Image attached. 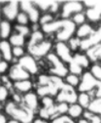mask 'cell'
<instances>
[{"label":"cell","mask_w":101,"mask_h":123,"mask_svg":"<svg viewBox=\"0 0 101 123\" xmlns=\"http://www.w3.org/2000/svg\"><path fill=\"white\" fill-rule=\"evenodd\" d=\"M55 54L58 56L65 64L70 65L73 62L74 56L71 55V49L65 42H57L55 45Z\"/></svg>","instance_id":"12"},{"label":"cell","mask_w":101,"mask_h":123,"mask_svg":"<svg viewBox=\"0 0 101 123\" xmlns=\"http://www.w3.org/2000/svg\"><path fill=\"white\" fill-rule=\"evenodd\" d=\"M14 88L19 93H29V91L32 88V82L30 80H22L14 83Z\"/></svg>","instance_id":"20"},{"label":"cell","mask_w":101,"mask_h":123,"mask_svg":"<svg viewBox=\"0 0 101 123\" xmlns=\"http://www.w3.org/2000/svg\"><path fill=\"white\" fill-rule=\"evenodd\" d=\"M47 58H48V61L51 65V67H50L51 73L53 74L54 76H58L60 78L66 77L68 75L69 68L66 67L64 62L54 53H50L47 56Z\"/></svg>","instance_id":"6"},{"label":"cell","mask_w":101,"mask_h":123,"mask_svg":"<svg viewBox=\"0 0 101 123\" xmlns=\"http://www.w3.org/2000/svg\"><path fill=\"white\" fill-rule=\"evenodd\" d=\"M32 123H49V122L47 121V119H44V118L39 117V118L34 119V120L32 121Z\"/></svg>","instance_id":"42"},{"label":"cell","mask_w":101,"mask_h":123,"mask_svg":"<svg viewBox=\"0 0 101 123\" xmlns=\"http://www.w3.org/2000/svg\"><path fill=\"white\" fill-rule=\"evenodd\" d=\"M73 62L76 63L77 65H79L80 67H82L83 68H86L90 66V59L86 55H83V54H75L74 55V59Z\"/></svg>","instance_id":"25"},{"label":"cell","mask_w":101,"mask_h":123,"mask_svg":"<svg viewBox=\"0 0 101 123\" xmlns=\"http://www.w3.org/2000/svg\"><path fill=\"white\" fill-rule=\"evenodd\" d=\"M39 115L41 118L44 119H49L53 116H55L57 114L56 111V105H54L53 99L51 97H43L42 99V107L40 109Z\"/></svg>","instance_id":"8"},{"label":"cell","mask_w":101,"mask_h":123,"mask_svg":"<svg viewBox=\"0 0 101 123\" xmlns=\"http://www.w3.org/2000/svg\"><path fill=\"white\" fill-rule=\"evenodd\" d=\"M90 72L97 80L101 81V65H98V64L93 65L90 68Z\"/></svg>","instance_id":"34"},{"label":"cell","mask_w":101,"mask_h":123,"mask_svg":"<svg viewBox=\"0 0 101 123\" xmlns=\"http://www.w3.org/2000/svg\"><path fill=\"white\" fill-rule=\"evenodd\" d=\"M8 123H21V122L18 121V120H16V119H11V120L8 121Z\"/></svg>","instance_id":"44"},{"label":"cell","mask_w":101,"mask_h":123,"mask_svg":"<svg viewBox=\"0 0 101 123\" xmlns=\"http://www.w3.org/2000/svg\"><path fill=\"white\" fill-rule=\"evenodd\" d=\"M67 113L71 118H79L84 114V107L79 104H72L69 105Z\"/></svg>","instance_id":"23"},{"label":"cell","mask_w":101,"mask_h":123,"mask_svg":"<svg viewBox=\"0 0 101 123\" xmlns=\"http://www.w3.org/2000/svg\"><path fill=\"white\" fill-rule=\"evenodd\" d=\"M15 29H16V32L18 33H21L22 34L23 36H27L30 34V30H29V27H27L26 25H18L15 26ZM31 35V34H30Z\"/></svg>","instance_id":"36"},{"label":"cell","mask_w":101,"mask_h":123,"mask_svg":"<svg viewBox=\"0 0 101 123\" xmlns=\"http://www.w3.org/2000/svg\"><path fill=\"white\" fill-rule=\"evenodd\" d=\"M0 50H1V54L3 57V60L6 62H11L13 59V49L11 47V43L9 41L3 40L0 43Z\"/></svg>","instance_id":"19"},{"label":"cell","mask_w":101,"mask_h":123,"mask_svg":"<svg viewBox=\"0 0 101 123\" xmlns=\"http://www.w3.org/2000/svg\"><path fill=\"white\" fill-rule=\"evenodd\" d=\"M20 7L22 12L26 13L29 17L30 22L37 23L40 21V12L39 9L35 6V4L31 1H20Z\"/></svg>","instance_id":"10"},{"label":"cell","mask_w":101,"mask_h":123,"mask_svg":"<svg viewBox=\"0 0 101 123\" xmlns=\"http://www.w3.org/2000/svg\"><path fill=\"white\" fill-rule=\"evenodd\" d=\"M9 42L11 43V45L14 46V47H22L25 43V36H23L21 33L15 32L10 36Z\"/></svg>","instance_id":"24"},{"label":"cell","mask_w":101,"mask_h":123,"mask_svg":"<svg viewBox=\"0 0 101 123\" xmlns=\"http://www.w3.org/2000/svg\"><path fill=\"white\" fill-rule=\"evenodd\" d=\"M85 19H86V16H85V14H84L83 12L81 13H78L76 15H74L73 16V21L75 23V25H82L84 24H85Z\"/></svg>","instance_id":"33"},{"label":"cell","mask_w":101,"mask_h":123,"mask_svg":"<svg viewBox=\"0 0 101 123\" xmlns=\"http://www.w3.org/2000/svg\"><path fill=\"white\" fill-rule=\"evenodd\" d=\"M20 2L19 1H10L2 8V14L7 21H13L17 19L19 15Z\"/></svg>","instance_id":"13"},{"label":"cell","mask_w":101,"mask_h":123,"mask_svg":"<svg viewBox=\"0 0 101 123\" xmlns=\"http://www.w3.org/2000/svg\"><path fill=\"white\" fill-rule=\"evenodd\" d=\"M68 109H69V105L66 103H58L56 105V111H57V114L58 115L68 112Z\"/></svg>","instance_id":"37"},{"label":"cell","mask_w":101,"mask_h":123,"mask_svg":"<svg viewBox=\"0 0 101 123\" xmlns=\"http://www.w3.org/2000/svg\"><path fill=\"white\" fill-rule=\"evenodd\" d=\"M13 55L16 58H22L24 56V50L22 47H13Z\"/></svg>","instance_id":"40"},{"label":"cell","mask_w":101,"mask_h":123,"mask_svg":"<svg viewBox=\"0 0 101 123\" xmlns=\"http://www.w3.org/2000/svg\"><path fill=\"white\" fill-rule=\"evenodd\" d=\"M9 77L10 79L14 80L15 82L22 81V80H28L30 77V73L26 71L19 63L12 66V68L9 70Z\"/></svg>","instance_id":"11"},{"label":"cell","mask_w":101,"mask_h":123,"mask_svg":"<svg viewBox=\"0 0 101 123\" xmlns=\"http://www.w3.org/2000/svg\"><path fill=\"white\" fill-rule=\"evenodd\" d=\"M65 80H66V84L72 86V87H79L80 83H81V79L79 77V75L77 74H73V73H70L68 74L66 77H65Z\"/></svg>","instance_id":"30"},{"label":"cell","mask_w":101,"mask_h":123,"mask_svg":"<svg viewBox=\"0 0 101 123\" xmlns=\"http://www.w3.org/2000/svg\"><path fill=\"white\" fill-rule=\"evenodd\" d=\"M19 64L30 74H35L38 72V66L35 59L31 55H24L19 60Z\"/></svg>","instance_id":"15"},{"label":"cell","mask_w":101,"mask_h":123,"mask_svg":"<svg viewBox=\"0 0 101 123\" xmlns=\"http://www.w3.org/2000/svg\"><path fill=\"white\" fill-rule=\"evenodd\" d=\"M78 123H101V117L100 115H97L88 111L84 112L83 118H81Z\"/></svg>","instance_id":"21"},{"label":"cell","mask_w":101,"mask_h":123,"mask_svg":"<svg viewBox=\"0 0 101 123\" xmlns=\"http://www.w3.org/2000/svg\"><path fill=\"white\" fill-rule=\"evenodd\" d=\"M5 111L13 119H16L21 123H30L33 119L34 111L26 107L24 105H21L16 102H9L5 106Z\"/></svg>","instance_id":"4"},{"label":"cell","mask_w":101,"mask_h":123,"mask_svg":"<svg viewBox=\"0 0 101 123\" xmlns=\"http://www.w3.org/2000/svg\"><path fill=\"white\" fill-rule=\"evenodd\" d=\"M78 94L74 87L68 84H64V86L60 89L58 94L56 95V101L58 103H66V104H76L78 101Z\"/></svg>","instance_id":"7"},{"label":"cell","mask_w":101,"mask_h":123,"mask_svg":"<svg viewBox=\"0 0 101 123\" xmlns=\"http://www.w3.org/2000/svg\"><path fill=\"white\" fill-rule=\"evenodd\" d=\"M88 110L92 113L101 115V97H96L95 99H93L89 105Z\"/></svg>","instance_id":"27"},{"label":"cell","mask_w":101,"mask_h":123,"mask_svg":"<svg viewBox=\"0 0 101 123\" xmlns=\"http://www.w3.org/2000/svg\"><path fill=\"white\" fill-rule=\"evenodd\" d=\"M23 103L26 107L34 111L38 107V95L36 93H33V92H29V93L24 95Z\"/></svg>","instance_id":"18"},{"label":"cell","mask_w":101,"mask_h":123,"mask_svg":"<svg viewBox=\"0 0 101 123\" xmlns=\"http://www.w3.org/2000/svg\"><path fill=\"white\" fill-rule=\"evenodd\" d=\"M101 43V26L94 31V33L90 36L89 38L81 40V45H80V48L81 50H85L88 51L89 49H90L93 46L97 45Z\"/></svg>","instance_id":"14"},{"label":"cell","mask_w":101,"mask_h":123,"mask_svg":"<svg viewBox=\"0 0 101 123\" xmlns=\"http://www.w3.org/2000/svg\"><path fill=\"white\" fill-rule=\"evenodd\" d=\"M91 96L89 93H80L78 96V103L81 106H83L84 109H88L89 105L91 103Z\"/></svg>","instance_id":"29"},{"label":"cell","mask_w":101,"mask_h":123,"mask_svg":"<svg viewBox=\"0 0 101 123\" xmlns=\"http://www.w3.org/2000/svg\"><path fill=\"white\" fill-rule=\"evenodd\" d=\"M52 123H75L73 118H71L69 115H65V114H62V115H58L53 119Z\"/></svg>","instance_id":"31"},{"label":"cell","mask_w":101,"mask_h":123,"mask_svg":"<svg viewBox=\"0 0 101 123\" xmlns=\"http://www.w3.org/2000/svg\"><path fill=\"white\" fill-rule=\"evenodd\" d=\"M85 14L86 18L92 23L101 21V0H98L97 4L94 7L86 9Z\"/></svg>","instance_id":"16"},{"label":"cell","mask_w":101,"mask_h":123,"mask_svg":"<svg viewBox=\"0 0 101 123\" xmlns=\"http://www.w3.org/2000/svg\"><path fill=\"white\" fill-rule=\"evenodd\" d=\"M11 24L9 23V21L7 20H3L1 21V24H0V36L3 39H6L8 37H10L11 35Z\"/></svg>","instance_id":"26"},{"label":"cell","mask_w":101,"mask_h":123,"mask_svg":"<svg viewBox=\"0 0 101 123\" xmlns=\"http://www.w3.org/2000/svg\"><path fill=\"white\" fill-rule=\"evenodd\" d=\"M42 31L44 33H56V39L58 42H65L73 38L77 28L73 21L69 19H61L43 25Z\"/></svg>","instance_id":"1"},{"label":"cell","mask_w":101,"mask_h":123,"mask_svg":"<svg viewBox=\"0 0 101 123\" xmlns=\"http://www.w3.org/2000/svg\"><path fill=\"white\" fill-rule=\"evenodd\" d=\"M69 47L71 50H76L78 47H80V45H81V40L77 37H73V38H71L69 40Z\"/></svg>","instance_id":"38"},{"label":"cell","mask_w":101,"mask_h":123,"mask_svg":"<svg viewBox=\"0 0 101 123\" xmlns=\"http://www.w3.org/2000/svg\"><path fill=\"white\" fill-rule=\"evenodd\" d=\"M84 9L83 2L80 1H67L62 5L61 8V18L62 19H68L72 15H76L78 13H81Z\"/></svg>","instance_id":"9"},{"label":"cell","mask_w":101,"mask_h":123,"mask_svg":"<svg viewBox=\"0 0 101 123\" xmlns=\"http://www.w3.org/2000/svg\"><path fill=\"white\" fill-rule=\"evenodd\" d=\"M0 123H8L7 118H6V116H5L3 113L0 115Z\"/></svg>","instance_id":"43"},{"label":"cell","mask_w":101,"mask_h":123,"mask_svg":"<svg viewBox=\"0 0 101 123\" xmlns=\"http://www.w3.org/2000/svg\"><path fill=\"white\" fill-rule=\"evenodd\" d=\"M8 95H9V91H8V88L4 85L1 86V88H0V100H1V102H4L7 100L8 98Z\"/></svg>","instance_id":"39"},{"label":"cell","mask_w":101,"mask_h":123,"mask_svg":"<svg viewBox=\"0 0 101 123\" xmlns=\"http://www.w3.org/2000/svg\"><path fill=\"white\" fill-rule=\"evenodd\" d=\"M86 56L89 57L90 61L92 62H97L98 60H101V43L89 49L86 51Z\"/></svg>","instance_id":"22"},{"label":"cell","mask_w":101,"mask_h":123,"mask_svg":"<svg viewBox=\"0 0 101 123\" xmlns=\"http://www.w3.org/2000/svg\"><path fill=\"white\" fill-rule=\"evenodd\" d=\"M39 22H40V25L43 26V25H48V24L53 22V15L51 13H46V14H44L40 18V21Z\"/></svg>","instance_id":"35"},{"label":"cell","mask_w":101,"mask_h":123,"mask_svg":"<svg viewBox=\"0 0 101 123\" xmlns=\"http://www.w3.org/2000/svg\"><path fill=\"white\" fill-rule=\"evenodd\" d=\"M33 3L35 4V6L42 10V11H44V12H51V9L52 7L54 5L55 1H49V0H44V1H41V0H36V1H33Z\"/></svg>","instance_id":"28"},{"label":"cell","mask_w":101,"mask_h":123,"mask_svg":"<svg viewBox=\"0 0 101 123\" xmlns=\"http://www.w3.org/2000/svg\"><path fill=\"white\" fill-rule=\"evenodd\" d=\"M62 79L58 76L43 74L38 77L37 95L41 97L56 96L60 89L64 86Z\"/></svg>","instance_id":"2"},{"label":"cell","mask_w":101,"mask_h":123,"mask_svg":"<svg viewBox=\"0 0 101 123\" xmlns=\"http://www.w3.org/2000/svg\"><path fill=\"white\" fill-rule=\"evenodd\" d=\"M8 68H9L8 62H6L5 60H1V62H0V72L4 73L8 70Z\"/></svg>","instance_id":"41"},{"label":"cell","mask_w":101,"mask_h":123,"mask_svg":"<svg viewBox=\"0 0 101 123\" xmlns=\"http://www.w3.org/2000/svg\"><path fill=\"white\" fill-rule=\"evenodd\" d=\"M95 88L97 89L96 97H101V81L97 80L90 71L85 72L82 76L81 83L78 87L79 92L80 93H89L90 91H92Z\"/></svg>","instance_id":"5"},{"label":"cell","mask_w":101,"mask_h":123,"mask_svg":"<svg viewBox=\"0 0 101 123\" xmlns=\"http://www.w3.org/2000/svg\"><path fill=\"white\" fill-rule=\"evenodd\" d=\"M52 49V43L45 39L43 31L34 30L28 41L27 51L33 57H44L50 54Z\"/></svg>","instance_id":"3"},{"label":"cell","mask_w":101,"mask_h":123,"mask_svg":"<svg viewBox=\"0 0 101 123\" xmlns=\"http://www.w3.org/2000/svg\"><path fill=\"white\" fill-rule=\"evenodd\" d=\"M94 33V30L92 28V26L89 24H84L82 25H80L77 28V31H76V37L79 38L80 40H84L89 38L90 36H91Z\"/></svg>","instance_id":"17"},{"label":"cell","mask_w":101,"mask_h":123,"mask_svg":"<svg viewBox=\"0 0 101 123\" xmlns=\"http://www.w3.org/2000/svg\"><path fill=\"white\" fill-rule=\"evenodd\" d=\"M16 20H17L18 24L21 25H26L28 23L30 22V19H29V17L27 16V14L22 12V11L19 13V15H18V17H17Z\"/></svg>","instance_id":"32"}]
</instances>
